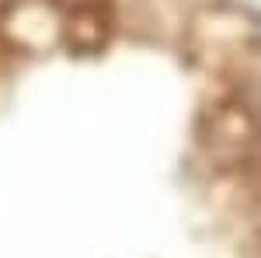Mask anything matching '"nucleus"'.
Here are the masks:
<instances>
[{
    "label": "nucleus",
    "instance_id": "nucleus-1",
    "mask_svg": "<svg viewBox=\"0 0 261 258\" xmlns=\"http://www.w3.org/2000/svg\"><path fill=\"white\" fill-rule=\"evenodd\" d=\"M192 0H0V258H181Z\"/></svg>",
    "mask_w": 261,
    "mask_h": 258
}]
</instances>
